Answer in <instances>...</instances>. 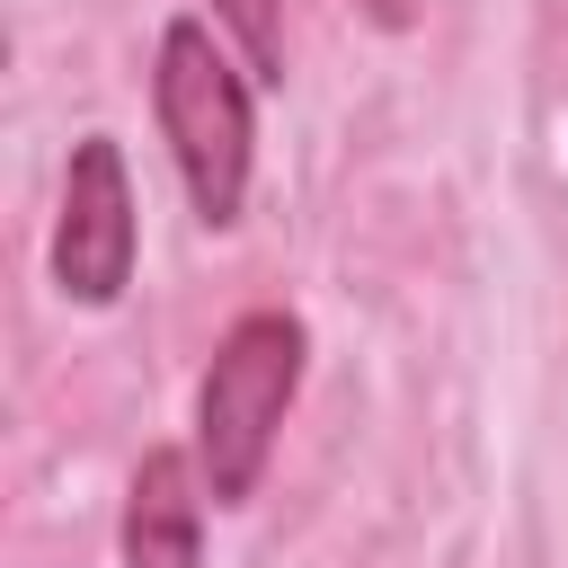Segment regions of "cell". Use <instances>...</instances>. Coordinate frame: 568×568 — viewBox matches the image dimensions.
Instances as JSON below:
<instances>
[{
    "label": "cell",
    "mask_w": 568,
    "mask_h": 568,
    "mask_svg": "<svg viewBox=\"0 0 568 568\" xmlns=\"http://www.w3.org/2000/svg\"><path fill=\"white\" fill-rule=\"evenodd\" d=\"M151 106L169 133V160L195 195V213L222 231L248 204V160H257V115H248V71L213 44V27L178 18L160 36V71H151Z\"/></svg>",
    "instance_id": "obj_1"
},
{
    "label": "cell",
    "mask_w": 568,
    "mask_h": 568,
    "mask_svg": "<svg viewBox=\"0 0 568 568\" xmlns=\"http://www.w3.org/2000/svg\"><path fill=\"white\" fill-rule=\"evenodd\" d=\"M293 390H302V320L293 311L231 320V337L213 346L204 390H195V470H204L213 506H240L257 488Z\"/></svg>",
    "instance_id": "obj_2"
},
{
    "label": "cell",
    "mask_w": 568,
    "mask_h": 568,
    "mask_svg": "<svg viewBox=\"0 0 568 568\" xmlns=\"http://www.w3.org/2000/svg\"><path fill=\"white\" fill-rule=\"evenodd\" d=\"M53 284L89 311L133 284V178H124V151L106 133H89L71 151L62 213H53Z\"/></svg>",
    "instance_id": "obj_3"
},
{
    "label": "cell",
    "mask_w": 568,
    "mask_h": 568,
    "mask_svg": "<svg viewBox=\"0 0 568 568\" xmlns=\"http://www.w3.org/2000/svg\"><path fill=\"white\" fill-rule=\"evenodd\" d=\"M204 559V497H195V462L178 444L142 453L133 488H124V568H195Z\"/></svg>",
    "instance_id": "obj_4"
},
{
    "label": "cell",
    "mask_w": 568,
    "mask_h": 568,
    "mask_svg": "<svg viewBox=\"0 0 568 568\" xmlns=\"http://www.w3.org/2000/svg\"><path fill=\"white\" fill-rule=\"evenodd\" d=\"M213 18L240 44L248 80H284V0H213Z\"/></svg>",
    "instance_id": "obj_5"
}]
</instances>
